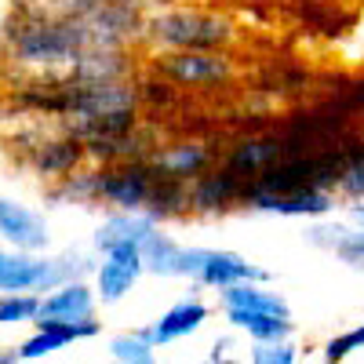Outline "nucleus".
Instances as JSON below:
<instances>
[{
  "label": "nucleus",
  "mask_w": 364,
  "mask_h": 364,
  "mask_svg": "<svg viewBox=\"0 0 364 364\" xmlns=\"http://www.w3.org/2000/svg\"><path fill=\"white\" fill-rule=\"evenodd\" d=\"M139 41L149 51H230L237 44V26L223 11L193 4H171L142 15Z\"/></svg>",
  "instance_id": "obj_1"
},
{
  "label": "nucleus",
  "mask_w": 364,
  "mask_h": 364,
  "mask_svg": "<svg viewBox=\"0 0 364 364\" xmlns=\"http://www.w3.org/2000/svg\"><path fill=\"white\" fill-rule=\"evenodd\" d=\"M95 252H80V248H66V252H18L8 248L0 240V291H51L55 284L66 281H91L95 273Z\"/></svg>",
  "instance_id": "obj_2"
},
{
  "label": "nucleus",
  "mask_w": 364,
  "mask_h": 364,
  "mask_svg": "<svg viewBox=\"0 0 364 364\" xmlns=\"http://www.w3.org/2000/svg\"><path fill=\"white\" fill-rule=\"evenodd\" d=\"M178 281H190L200 291H223L240 281H269V273L233 248H200V245L186 248L182 245Z\"/></svg>",
  "instance_id": "obj_3"
},
{
  "label": "nucleus",
  "mask_w": 364,
  "mask_h": 364,
  "mask_svg": "<svg viewBox=\"0 0 364 364\" xmlns=\"http://www.w3.org/2000/svg\"><path fill=\"white\" fill-rule=\"evenodd\" d=\"M149 70L182 91H211L237 80V58L230 51H161Z\"/></svg>",
  "instance_id": "obj_4"
},
{
  "label": "nucleus",
  "mask_w": 364,
  "mask_h": 364,
  "mask_svg": "<svg viewBox=\"0 0 364 364\" xmlns=\"http://www.w3.org/2000/svg\"><path fill=\"white\" fill-rule=\"evenodd\" d=\"M240 208L255 211V215H277V219H324L336 215L339 197L328 186H299V190H262L259 182H245L240 193Z\"/></svg>",
  "instance_id": "obj_5"
},
{
  "label": "nucleus",
  "mask_w": 364,
  "mask_h": 364,
  "mask_svg": "<svg viewBox=\"0 0 364 364\" xmlns=\"http://www.w3.org/2000/svg\"><path fill=\"white\" fill-rule=\"evenodd\" d=\"M22 164H26L29 175H37L48 186V182H58V178H66L70 171L87 164V146H84L80 135H73L70 128L58 124L51 135L44 132L33 146H26Z\"/></svg>",
  "instance_id": "obj_6"
},
{
  "label": "nucleus",
  "mask_w": 364,
  "mask_h": 364,
  "mask_svg": "<svg viewBox=\"0 0 364 364\" xmlns=\"http://www.w3.org/2000/svg\"><path fill=\"white\" fill-rule=\"evenodd\" d=\"M154 168L149 161H124V164H99V208L102 211H139L154 193Z\"/></svg>",
  "instance_id": "obj_7"
},
{
  "label": "nucleus",
  "mask_w": 364,
  "mask_h": 364,
  "mask_svg": "<svg viewBox=\"0 0 364 364\" xmlns=\"http://www.w3.org/2000/svg\"><path fill=\"white\" fill-rule=\"evenodd\" d=\"M0 240L8 248L44 255V252H51V223L41 208L0 193Z\"/></svg>",
  "instance_id": "obj_8"
},
{
  "label": "nucleus",
  "mask_w": 364,
  "mask_h": 364,
  "mask_svg": "<svg viewBox=\"0 0 364 364\" xmlns=\"http://www.w3.org/2000/svg\"><path fill=\"white\" fill-rule=\"evenodd\" d=\"M208 321H211V306L204 302L200 288H193L190 295L175 299L171 306H168L161 317H154V321H149L142 331L149 336V343H154L157 350H168L171 343H182V339L197 336V331H200Z\"/></svg>",
  "instance_id": "obj_9"
},
{
  "label": "nucleus",
  "mask_w": 364,
  "mask_h": 364,
  "mask_svg": "<svg viewBox=\"0 0 364 364\" xmlns=\"http://www.w3.org/2000/svg\"><path fill=\"white\" fill-rule=\"evenodd\" d=\"M146 277V262H142V252H132V248H120V252H106L95 259V273H91V284H95V295L102 306H117L124 302L139 281Z\"/></svg>",
  "instance_id": "obj_10"
},
{
  "label": "nucleus",
  "mask_w": 364,
  "mask_h": 364,
  "mask_svg": "<svg viewBox=\"0 0 364 364\" xmlns=\"http://www.w3.org/2000/svg\"><path fill=\"white\" fill-rule=\"evenodd\" d=\"M161 223L154 219V211H106L99 219L95 233H91V252L95 255H106V252H120V248H132V252H142V245L154 237Z\"/></svg>",
  "instance_id": "obj_11"
},
{
  "label": "nucleus",
  "mask_w": 364,
  "mask_h": 364,
  "mask_svg": "<svg viewBox=\"0 0 364 364\" xmlns=\"http://www.w3.org/2000/svg\"><path fill=\"white\" fill-rule=\"evenodd\" d=\"M240 193H245V178L226 164H215L190 182V215L219 219L226 211L240 208Z\"/></svg>",
  "instance_id": "obj_12"
},
{
  "label": "nucleus",
  "mask_w": 364,
  "mask_h": 364,
  "mask_svg": "<svg viewBox=\"0 0 364 364\" xmlns=\"http://www.w3.org/2000/svg\"><path fill=\"white\" fill-rule=\"evenodd\" d=\"M215 149L204 139H175V142H157V149L149 154V168L161 178H178L193 182L208 168H215Z\"/></svg>",
  "instance_id": "obj_13"
},
{
  "label": "nucleus",
  "mask_w": 364,
  "mask_h": 364,
  "mask_svg": "<svg viewBox=\"0 0 364 364\" xmlns=\"http://www.w3.org/2000/svg\"><path fill=\"white\" fill-rule=\"evenodd\" d=\"M306 245L317 252L336 255L343 266L350 269H364V226L350 223V219H310L306 223Z\"/></svg>",
  "instance_id": "obj_14"
},
{
  "label": "nucleus",
  "mask_w": 364,
  "mask_h": 364,
  "mask_svg": "<svg viewBox=\"0 0 364 364\" xmlns=\"http://www.w3.org/2000/svg\"><path fill=\"white\" fill-rule=\"evenodd\" d=\"M99 306L102 302L91 281H66L41 295V317L48 321H95Z\"/></svg>",
  "instance_id": "obj_15"
},
{
  "label": "nucleus",
  "mask_w": 364,
  "mask_h": 364,
  "mask_svg": "<svg viewBox=\"0 0 364 364\" xmlns=\"http://www.w3.org/2000/svg\"><path fill=\"white\" fill-rule=\"evenodd\" d=\"M157 132L132 128L124 135H106V139H87V164H124V161H149L157 149Z\"/></svg>",
  "instance_id": "obj_16"
},
{
  "label": "nucleus",
  "mask_w": 364,
  "mask_h": 364,
  "mask_svg": "<svg viewBox=\"0 0 364 364\" xmlns=\"http://www.w3.org/2000/svg\"><path fill=\"white\" fill-rule=\"evenodd\" d=\"M281 157H284V142H281L277 135H240V139L226 149L223 164L248 182V178L262 175L269 164H277Z\"/></svg>",
  "instance_id": "obj_17"
},
{
  "label": "nucleus",
  "mask_w": 364,
  "mask_h": 364,
  "mask_svg": "<svg viewBox=\"0 0 364 364\" xmlns=\"http://www.w3.org/2000/svg\"><path fill=\"white\" fill-rule=\"evenodd\" d=\"M44 200L51 208H99V164H84L66 178L48 182Z\"/></svg>",
  "instance_id": "obj_18"
},
{
  "label": "nucleus",
  "mask_w": 364,
  "mask_h": 364,
  "mask_svg": "<svg viewBox=\"0 0 364 364\" xmlns=\"http://www.w3.org/2000/svg\"><path fill=\"white\" fill-rule=\"evenodd\" d=\"M219 306L223 310H259V314H277V317H291L288 299L273 288L269 281H240L219 291Z\"/></svg>",
  "instance_id": "obj_19"
},
{
  "label": "nucleus",
  "mask_w": 364,
  "mask_h": 364,
  "mask_svg": "<svg viewBox=\"0 0 364 364\" xmlns=\"http://www.w3.org/2000/svg\"><path fill=\"white\" fill-rule=\"evenodd\" d=\"M223 321L230 324V331L248 336V343L255 339H295V321L291 317H277V314H259V310H223Z\"/></svg>",
  "instance_id": "obj_20"
},
{
  "label": "nucleus",
  "mask_w": 364,
  "mask_h": 364,
  "mask_svg": "<svg viewBox=\"0 0 364 364\" xmlns=\"http://www.w3.org/2000/svg\"><path fill=\"white\" fill-rule=\"evenodd\" d=\"M142 262L149 277L161 281H178V266H182V240H175L164 226L154 230V237L142 245Z\"/></svg>",
  "instance_id": "obj_21"
},
{
  "label": "nucleus",
  "mask_w": 364,
  "mask_h": 364,
  "mask_svg": "<svg viewBox=\"0 0 364 364\" xmlns=\"http://www.w3.org/2000/svg\"><path fill=\"white\" fill-rule=\"evenodd\" d=\"M146 211H154V219L164 226L171 219L190 215V182H178V178H161L154 182V193H149Z\"/></svg>",
  "instance_id": "obj_22"
},
{
  "label": "nucleus",
  "mask_w": 364,
  "mask_h": 364,
  "mask_svg": "<svg viewBox=\"0 0 364 364\" xmlns=\"http://www.w3.org/2000/svg\"><path fill=\"white\" fill-rule=\"evenodd\" d=\"M336 197L343 204H357L364 200V146H353L343 154L339 161V171H336Z\"/></svg>",
  "instance_id": "obj_23"
},
{
  "label": "nucleus",
  "mask_w": 364,
  "mask_h": 364,
  "mask_svg": "<svg viewBox=\"0 0 364 364\" xmlns=\"http://www.w3.org/2000/svg\"><path fill=\"white\" fill-rule=\"evenodd\" d=\"M106 357L117 364H154L157 360V346L149 343L146 331H120L106 343Z\"/></svg>",
  "instance_id": "obj_24"
},
{
  "label": "nucleus",
  "mask_w": 364,
  "mask_h": 364,
  "mask_svg": "<svg viewBox=\"0 0 364 364\" xmlns=\"http://www.w3.org/2000/svg\"><path fill=\"white\" fill-rule=\"evenodd\" d=\"M41 317V291H0V324L18 328Z\"/></svg>",
  "instance_id": "obj_25"
},
{
  "label": "nucleus",
  "mask_w": 364,
  "mask_h": 364,
  "mask_svg": "<svg viewBox=\"0 0 364 364\" xmlns=\"http://www.w3.org/2000/svg\"><path fill=\"white\" fill-rule=\"evenodd\" d=\"M245 360H252V364H299L302 350L295 339H255V343H248Z\"/></svg>",
  "instance_id": "obj_26"
},
{
  "label": "nucleus",
  "mask_w": 364,
  "mask_h": 364,
  "mask_svg": "<svg viewBox=\"0 0 364 364\" xmlns=\"http://www.w3.org/2000/svg\"><path fill=\"white\" fill-rule=\"evenodd\" d=\"M357 350H364V321L353 324L350 331H343V336H331V339L321 346V360H328V364H343V360H350Z\"/></svg>",
  "instance_id": "obj_27"
},
{
  "label": "nucleus",
  "mask_w": 364,
  "mask_h": 364,
  "mask_svg": "<svg viewBox=\"0 0 364 364\" xmlns=\"http://www.w3.org/2000/svg\"><path fill=\"white\" fill-rule=\"evenodd\" d=\"M135 87H139V102L142 106H171L175 102V84H168L164 77H157L154 70H149V77L146 80H135Z\"/></svg>",
  "instance_id": "obj_28"
},
{
  "label": "nucleus",
  "mask_w": 364,
  "mask_h": 364,
  "mask_svg": "<svg viewBox=\"0 0 364 364\" xmlns=\"http://www.w3.org/2000/svg\"><path fill=\"white\" fill-rule=\"evenodd\" d=\"M230 350H233V336H223V339H215V343H211V350H208V360H230Z\"/></svg>",
  "instance_id": "obj_29"
},
{
  "label": "nucleus",
  "mask_w": 364,
  "mask_h": 364,
  "mask_svg": "<svg viewBox=\"0 0 364 364\" xmlns=\"http://www.w3.org/2000/svg\"><path fill=\"white\" fill-rule=\"evenodd\" d=\"M346 219H350V223H357V226H364V200L346 204Z\"/></svg>",
  "instance_id": "obj_30"
},
{
  "label": "nucleus",
  "mask_w": 364,
  "mask_h": 364,
  "mask_svg": "<svg viewBox=\"0 0 364 364\" xmlns=\"http://www.w3.org/2000/svg\"><path fill=\"white\" fill-rule=\"evenodd\" d=\"M0 364H18V350L15 346H0Z\"/></svg>",
  "instance_id": "obj_31"
},
{
  "label": "nucleus",
  "mask_w": 364,
  "mask_h": 364,
  "mask_svg": "<svg viewBox=\"0 0 364 364\" xmlns=\"http://www.w3.org/2000/svg\"><path fill=\"white\" fill-rule=\"evenodd\" d=\"M4 44H8V22L0 15V58H4Z\"/></svg>",
  "instance_id": "obj_32"
}]
</instances>
